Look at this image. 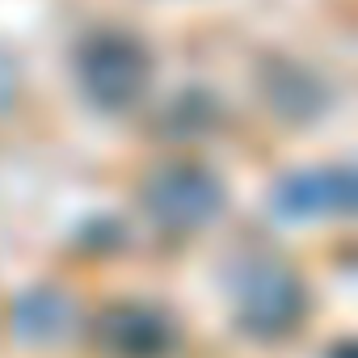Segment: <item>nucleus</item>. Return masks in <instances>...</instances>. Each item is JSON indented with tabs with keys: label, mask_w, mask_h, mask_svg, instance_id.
<instances>
[{
	"label": "nucleus",
	"mask_w": 358,
	"mask_h": 358,
	"mask_svg": "<svg viewBox=\"0 0 358 358\" xmlns=\"http://www.w3.org/2000/svg\"><path fill=\"white\" fill-rule=\"evenodd\" d=\"M76 80L97 110H127L143 97L152 80V59L139 38L122 30H97L80 43Z\"/></svg>",
	"instance_id": "f257e3e1"
},
{
	"label": "nucleus",
	"mask_w": 358,
	"mask_h": 358,
	"mask_svg": "<svg viewBox=\"0 0 358 358\" xmlns=\"http://www.w3.org/2000/svg\"><path fill=\"white\" fill-rule=\"evenodd\" d=\"M236 316L253 337H282L303 316V282L274 257H249L232 270Z\"/></svg>",
	"instance_id": "f03ea898"
},
{
	"label": "nucleus",
	"mask_w": 358,
	"mask_h": 358,
	"mask_svg": "<svg viewBox=\"0 0 358 358\" xmlns=\"http://www.w3.org/2000/svg\"><path fill=\"white\" fill-rule=\"evenodd\" d=\"M224 207L220 177L194 160L160 164L143 182V211L164 232H194Z\"/></svg>",
	"instance_id": "7ed1b4c3"
},
{
	"label": "nucleus",
	"mask_w": 358,
	"mask_h": 358,
	"mask_svg": "<svg viewBox=\"0 0 358 358\" xmlns=\"http://www.w3.org/2000/svg\"><path fill=\"white\" fill-rule=\"evenodd\" d=\"M93 345L106 358H169L177 329L148 303H114L93 320Z\"/></svg>",
	"instance_id": "20e7f679"
},
{
	"label": "nucleus",
	"mask_w": 358,
	"mask_h": 358,
	"mask_svg": "<svg viewBox=\"0 0 358 358\" xmlns=\"http://www.w3.org/2000/svg\"><path fill=\"white\" fill-rule=\"evenodd\" d=\"M278 211L291 220H329V215H345L354 203V173L345 164H329V169H308L295 173L278 186L274 194Z\"/></svg>",
	"instance_id": "39448f33"
},
{
	"label": "nucleus",
	"mask_w": 358,
	"mask_h": 358,
	"mask_svg": "<svg viewBox=\"0 0 358 358\" xmlns=\"http://www.w3.org/2000/svg\"><path fill=\"white\" fill-rule=\"evenodd\" d=\"M72 324V303L59 291H30L17 303V333L34 341H51Z\"/></svg>",
	"instance_id": "423d86ee"
},
{
	"label": "nucleus",
	"mask_w": 358,
	"mask_h": 358,
	"mask_svg": "<svg viewBox=\"0 0 358 358\" xmlns=\"http://www.w3.org/2000/svg\"><path fill=\"white\" fill-rule=\"evenodd\" d=\"M13 93H17V72H13V64L5 55H0V110L13 101Z\"/></svg>",
	"instance_id": "0eeeda50"
}]
</instances>
